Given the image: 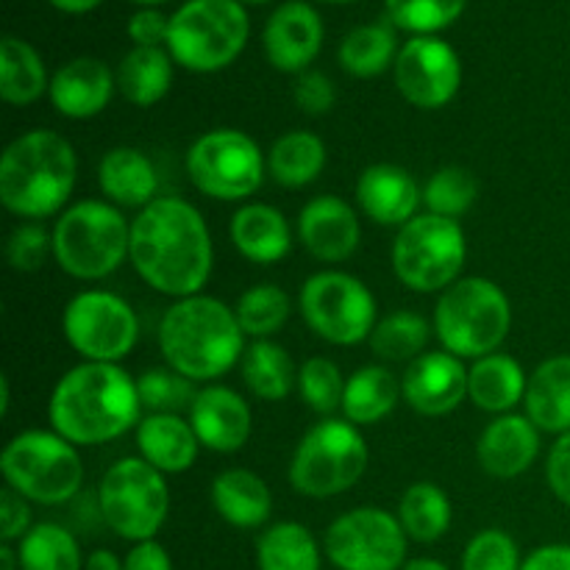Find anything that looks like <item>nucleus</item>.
<instances>
[{
  "label": "nucleus",
  "instance_id": "obj_1",
  "mask_svg": "<svg viewBox=\"0 0 570 570\" xmlns=\"http://www.w3.org/2000/svg\"><path fill=\"white\" fill-rule=\"evenodd\" d=\"M128 259L150 289L178 301L206 287L215 245L204 215L189 200L165 195L131 220Z\"/></svg>",
  "mask_w": 570,
  "mask_h": 570
},
{
  "label": "nucleus",
  "instance_id": "obj_2",
  "mask_svg": "<svg viewBox=\"0 0 570 570\" xmlns=\"http://www.w3.org/2000/svg\"><path fill=\"white\" fill-rule=\"evenodd\" d=\"M137 382L109 362H81L56 382L48 417L56 434L72 445H104L142 421Z\"/></svg>",
  "mask_w": 570,
  "mask_h": 570
},
{
  "label": "nucleus",
  "instance_id": "obj_3",
  "mask_svg": "<svg viewBox=\"0 0 570 570\" xmlns=\"http://www.w3.org/2000/svg\"><path fill=\"white\" fill-rule=\"evenodd\" d=\"M159 351L167 367L189 382H215L243 362L245 332L232 306L198 293L167 306L159 323Z\"/></svg>",
  "mask_w": 570,
  "mask_h": 570
},
{
  "label": "nucleus",
  "instance_id": "obj_4",
  "mask_svg": "<svg viewBox=\"0 0 570 570\" xmlns=\"http://www.w3.org/2000/svg\"><path fill=\"white\" fill-rule=\"evenodd\" d=\"M76 148L61 134L33 128L11 139L0 159V204L22 220L59 215L76 187Z\"/></svg>",
  "mask_w": 570,
  "mask_h": 570
},
{
  "label": "nucleus",
  "instance_id": "obj_5",
  "mask_svg": "<svg viewBox=\"0 0 570 570\" xmlns=\"http://www.w3.org/2000/svg\"><path fill=\"white\" fill-rule=\"evenodd\" d=\"M53 259L78 282H100L111 276L131 250V223L120 206L109 200H78L56 220Z\"/></svg>",
  "mask_w": 570,
  "mask_h": 570
},
{
  "label": "nucleus",
  "instance_id": "obj_6",
  "mask_svg": "<svg viewBox=\"0 0 570 570\" xmlns=\"http://www.w3.org/2000/svg\"><path fill=\"white\" fill-rule=\"evenodd\" d=\"M512 328V306L504 289L482 276L451 284L434 309V332L443 348L460 360L495 354Z\"/></svg>",
  "mask_w": 570,
  "mask_h": 570
},
{
  "label": "nucleus",
  "instance_id": "obj_7",
  "mask_svg": "<svg viewBox=\"0 0 570 570\" xmlns=\"http://www.w3.org/2000/svg\"><path fill=\"white\" fill-rule=\"evenodd\" d=\"M250 37V17L239 0H187L170 14L167 50L189 72L226 70Z\"/></svg>",
  "mask_w": 570,
  "mask_h": 570
},
{
  "label": "nucleus",
  "instance_id": "obj_8",
  "mask_svg": "<svg viewBox=\"0 0 570 570\" xmlns=\"http://www.w3.org/2000/svg\"><path fill=\"white\" fill-rule=\"evenodd\" d=\"M76 449L61 434L42 429L14 434L0 456L6 488L33 504H67L83 484V462Z\"/></svg>",
  "mask_w": 570,
  "mask_h": 570
},
{
  "label": "nucleus",
  "instance_id": "obj_9",
  "mask_svg": "<svg viewBox=\"0 0 570 570\" xmlns=\"http://www.w3.org/2000/svg\"><path fill=\"white\" fill-rule=\"evenodd\" d=\"M365 468L367 445L360 426L326 417L301 438L289 462V484L306 499H332L354 488Z\"/></svg>",
  "mask_w": 570,
  "mask_h": 570
},
{
  "label": "nucleus",
  "instance_id": "obj_10",
  "mask_svg": "<svg viewBox=\"0 0 570 570\" xmlns=\"http://www.w3.org/2000/svg\"><path fill=\"white\" fill-rule=\"evenodd\" d=\"M468 259L465 232L451 217H412L399 228L393 243V271L412 293H445L460 282Z\"/></svg>",
  "mask_w": 570,
  "mask_h": 570
},
{
  "label": "nucleus",
  "instance_id": "obj_11",
  "mask_svg": "<svg viewBox=\"0 0 570 570\" xmlns=\"http://www.w3.org/2000/svg\"><path fill=\"white\" fill-rule=\"evenodd\" d=\"M98 512L106 527L122 540H154L170 512L165 473L142 456L117 460L98 484Z\"/></svg>",
  "mask_w": 570,
  "mask_h": 570
},
{
  "label": "nucleus",
  "instance_id": "obj_12",
  "mask_svg": "<svg viewBox=\"0 0 570 570\" xmlns=\"http://www.w3.org/2000/svg\"><path fill=\"white\" fill-rule=\"evenodd\" d=\"M298 306L317 337L343 348L371 340L379 323V306L367 284L343 271H321L306 278Z\"/></svg>",
  "mask_w": 570,
  "mask_h": 570
},
{
  "label": "nucleus",
  "instance_id": "obj_13",
  "mask_svg": "<svg viewBox=\"0 0 570 570\" xmlns=\"http://www.w3.org/2000/svg\"><path fill=\"white\" fill-rule=\"evenodd\" d=\"M187 176L198 193L215 200H245L265 181V154L237 128H215L187 150Z\"/></svg>",
  "mask_w": 570,
  "mask_h": 570
},
{
  "label": "nucleus",
  "instance_id": "obj_14",
  "mask_svg": "<svg viewBox=\"0 0 570 570\" xmlns=\"http://www.w3.org/2000/svg\"><path fill=\"white\" fill-rule=\"evenodd\" d=\"M61 332L83 362L117 365L139 340V321L131 304L109 289H83L61 315Z\"/></svg>",
  "mask_w": 570,
  "mask_h": 570
},
{
  "label": "nucleus",
  "instance_id": "obj_15",
  "mask_svg": "<svg viewBox=\"0 0 570 570\" xmlns=\"http://www.w3.org/2000/svg\"><path fill=\"white\" fill-rule=\"evenodd\" d=\"M337 570H401L406 566V532L399 515L379 507H360L328 527L323 540Z\"/></svg>",
  "mask_w": 570,
  "mask_h": 570
},
{
  "label": "nucleus",
  "instance_id": "obj_16",
  "mask_svg": "<svg viewBox=\"0 0 570 570\" xmlns=\"http://www.w3.org/2000/svg\"><path fill=\"white\" fill-rule=\"evenodd\" d=\"M395 87L417 109H443L462 87V61L454 45L440 37H410L393 65Z\"/></svg>",
  "mask_w": 570,
  "mask_h": 570
},
{
  "label": "nucleus",
  "instance_id": "obj_17",
  "mask_svg": "<svg viewBox=\"0 0 570 570\" xmlns=\"http://www.w3.org/2000/svg\"><path fill=\"white\" fill-rule=\"evenodd\" d=\"M323 37H326L323 17L317 14L315 6L304 0H287L267 17L262 48L278 72L301 76L321 53Z\"/></svg>",
  "mask_w": 570,
  "mask_h": 570
},
{
  "label": "nucleus",
  "instance_id": "obj_18",
  "mask_svg": "<svg viewBox=\"0 0 570 570\" xmlns=\"http://www.w3.org/2000/svg\"><path fill=\"white\" fill-rule=\"evenodd\" d=\"M404 401L423 417L454 412L468 395V367L449 351H429L410 362L401 379Z\"/></svg>",
  "mask_w": 570,
  "mask_h": 570
},
{
  "label": "nucleus",
  "instance_id": "obj_19",
  "mask_svg": "<svg viewBox=\"0 0 570 570\" xmlns=\"http://www.w3.org/2000/svg\"><path fill=\"white\" fill-rule=\"evenodd\" d=\"M298 237L317 262L337 265L360 248L362 226L354 206L337 195H317L301 209Z\"/></svg>",
  "mask_w": 570,
  "mask_h": 570
},
{
  "label": "nucleus",
  "instance_id": "obj_20",
  "mask_svg": "<svg viewBox=\"0 0 570 570\" xmlns=\"http://www.w3.org/2000/svg\"><path fill=\"white\" fill-rule=\"evenodd\" d=\"M189 423L204 449L215 454H237L250 438V406L237 390L209 384L195 395Z\"/></svg>",
  "mask_w": 570,
  "mask_h": 570
},
{
  "label": "nucleus",
  "instance_id": "obj_21",
  "mask_svg": "<svg viewBox=\"0 0 570 570\" xmlns=\"http://www.w3.org/2000/svg\"><path fill=\"white\" fill-rule=\"evenodd\" d=\"M115 89L117 76L106 61L95 56H78L50 76L48 98L67 120H89L111 104Z\"/></svg>",
  "mask_w": 570,
  "mask_h": 570
},
{
  "label": "nucleus",
  "instance_id": "obj_22",
  "mask_svg": "<svg viewBox=\"0 0 570 570\" xmlns=\"http://www.w3.org/2000/svg\"><path fill=\"white\" fill-rule=\"evenodd\" d=\"M540 454V429L527 415H499L484 426L476 443L479 465L495 479H515L534 465Z\"/></svg>",
  "mask_w": 570,
  "mask_h": 570
},
{
  "label": "nucleus",
  "instance_id": "obj_23",
  "mask_svg": "<svg viewBox=\"0 0 570 570\" xmlns=\"http://www.w3.org/2000/svg\"><path fill=\"white\" fill-rule=\"evenodd\" d=\"M421 200L417 181L399 165H371L356 181V204L379 226H406Z\"/></svg>",
  "mask_w": 570,
  "mask_h": 570
},
{
  "label": "nucleus",
  "instance_id": "obj_24",
  "mask_svg": "<svg viewBox=\"0 0 570 570\" xmlns=\"http://www.w3.org/2000/svg\"><path fill=\"white\" fill-rule=\"evenodd\" d=\"M137 449L148 465L167 473H187L204 449L195 434L193 423L181 415H161L150 412L137 426Z\"/></svg>",
  "mask_w": 570,
  "mask_h": 570
},
{
  "label": "nucleus",
  "instance_id": "obj_25",
  "mask_svg": "<svg viewBox=\"0 0 570 570\" xmlns=\"http://www.w3.org/2000/svg\"><path fill=\"white\" fill-rule=\"evenodd\" d=\"M98 184L109 204L122 206V209H145L156 200L159 176H156L154 161L142 150L120 145L100 159Z\"/></svg>",
  "mask_w": 570,
  "mask_h": 570
},
{
  "label": "nucleus",
  "instance_id": "obj_26",
  "mask_svg": "<svg viewBox=\"0 0 570 570\" xmlns=\"http://www.w3.org/2000/svg\"><path fill=\"white\" fill-rule=\"evenodd\" d=\"M232 243L254 265H276L293 250L289 223L276 206L245 204L232 217Z\"/></svg>",
  "mask_w": 570,
  "mask_h": 570
},
{
  "label": "nucleus",
  "instance_id": "obj_27",
  "mask_svg": "<svg viewBox=\"0 0 570 570\" xmlns=\"http://www.w3.org/2000/svg\"><path fill=\"white\" fill-rule=\"evenodd\" d=\"M212 507L234 529H262L271 521L273 495L265 479L245 468H228L212 482Z\"/></svg>",
  "mask_w": 570,
  "mask_h": 570
},
{
  "label": "nucleus",
  "instance_id": "obj_28",
  "mask_svg": "<svg viewBox=\"0 0 570 570\" xmlns=\"http://www.w3.org/2000/svg\"><path fill=\"white\" fill-rule=\"evenodd\" d=\"M527 417L551 434L570 432V356L560 354L540 362L538 371L529 376L527 387Z\"/></svg>",
  "mask_w": 570,
  "mask_h": 570
},
{
  "label": "nucleus",
  "instance_id": "obj_29",
  "mask_svg": "<svg viewBox=\"0 0 570 570\" xmlns=\"http://www.w3.org/2000/svg\"><path fill=\"white\" fill-rule=\"evenodd\" d=\"M529 379L521 362L507 354H490L468 371V399L484 412L510 415L527 399Z\"/></svg>",
  "mask_w": 570,
  "mask_h": 570
},
{
  "label": "nucleus",
  "instance_id": "obj_30",
  "mask_svg": "<svg viewBox=\"0 0 570 570\" xmlns=\"http://www.w3.org/2000/svg\"><path fill=\"white\" fill-rule=\"evenodd\" d=\"M173 61L167 48H131L117 65V89L134 106H156L173 87Z\"/></svg>",
  "mask_w": 570,
  "mask_h": 570
},
{
  "label": "nucleus",
  "instance_id": "obj_31",
  "mask_svg": "<svg viewBox=\"0 0 570 570\" xmlns=\"http://www.w3.org/2000/svg\"><path fill=\"white\" fill-rule=\"evenodd\" d=\"M50 92V76L42 56L20 37L0 42V98L9 106H31Z\"/></svg>",
  "mask_w": 570,
  "mask_h": 570
},
{
  "label": "nucleus",
  "instance_id": "obj_32",
  "mask_svg": "<svg viewBox=\"0 0 570 570\" xmlns=\"http://www.w3.org/2000/svg\"><path fill=\"white\" fill-rule=\"evenodd\" d=\"M401 382L382 365H365L345 382L343 415L354 426H373L395 410L401 399Z\"/></svg>",
  "mask_w": 570,
  "mask_h": 570
},
{
  "label": "nucleus",
  "instance_id": "obj_33",
  "mask_svg": "<svg viewBox=\"0 0 570 570\" xmlns=\"http://www.w3.org/2000/svg\"><path fill=\"white\" fill-rule=\"evenodd\" d=\"M323 167H326V145L317 134L304 131V128L278 137L267 154L271 178L287 189H301L317 181Z\"/></svg>",
  "mask_w": 570,
  "mask_h": 570
},
{
  "label": "nucleus",
  "instance_id": "obj_34",
  "mask_svg": "<svg viewBox=\"0 0 570 570\" xmlns=\"http://www.w3.org/2000/svg\"><path fill=\"white\" fill-rule=\"evenodd\" d=\"M399 37L395 26L387 22H365L351 28L340 42V67L354 78H376L387 72L399 59Z\"/></svg>",
  "mask_w": 570,
  "mask_h": 570
},
{
  "label": "nucleus",
  "instance_id": "obj_35",
  "mask_svg": "<svg viewBox=\"0 0 570 570\" xmlns=\"http://www.w3.org/2000/svg\"><path fill=\"white\" fill-rule=\"evenodd\" d=\"M239 371H243V382L248 393L262 401H273V404L287 399L289 390L298 382V373H295L289 354L273 340L250 343L245 348L243 362H239Z\"/></svg>",
  "mask_w": 570,
  "mask_h": 570
},
{
  "label": "nucleus",
  "instance_id": "obj_36",
  "mask_svg": "<svg viewBox=\"0 0 570 570\" xmlns=\"http://www.w3.org/2000/svg\"><path fill=\"white\" fill-rule=\"evenodd\" d=\"M259 570H321V549L304 523L282 521L262 532L256 543Z\"/></svg>",
  "mask_w": 570,
  "mask_h": 570
},
{
  "label": "nucleus",
  "instance_id": "obj_37",
  "mask_svg": "<svg viewBox=\"0 0 570 570\" xmlns=\"http://www.w3.org/2000/svg\"><path fill=\"white\" fill-rule=\"evenodd\" d=\"M399 521L415 543H438L451 529V501L434 482H415L404 490Z\"/></svg>",
  "mask_w": 570,
  "mask_h": 570
},
{
  "label": "nucleus",
  "instance_id": "obj_38",
  "mask_svg": "<svg viewBox=\"0 0 570 570\" xmlns=\"http://www.w3.org/2000/svg\"><path fill=\"white\" fill-rule=\"evenodd\" d=\"M20 570H83L78 540L59 523H33L17 546Z\"/></svg>",
  "mask_w": 570,
  "mask_h": 570
},
{
  "label": "nucleus",
  "instance_id": "obj_39",
  "mask_svg": "<svg viewBox=\"0 0 570 570\" xmlns=\"http://www.w3.org/2000/svg\"><path fill=\"white\" fill-rule=\"evenodd\" d=\"M429 321L417 312L399 309L384 315L371 334V348L379 360L415 362L432 337Z\"/></svg>",
  "mask_w": 570,
  "mask_h": 570
},
{
  "label": "nucleus",
  "instance_id": "obj_40",
  "mask_svg": "<svg viewBox=\"0 0 570 570\" xmlns=\"http://www.w3.org/2000/svg\"><path fill=\"white\" fill-rule=\"evenodd\" d=\"M234 312H237L239 328L245 332V337L271 340L273 334L287 326L293 301L278 284H254V287L239 295Z\"/></svg>",
  "mask_w": 570,
  "mask_h": 570
},
{
  "label": "nucleus",
  "instance_id": "obj_41",
  "mask_svg": "<svg viewBox=\"0 0 570 570\" xmlns=\"http://www.w3.org/2000/svg\"><path fill=\"white\" fill-rule=\"evenodd\" d=\"M471 0H384L390 26L412 37H438L454 26Z\"/></svg>",
  "mask_w": 570,
  "mask_h": 570
},
{
  "label": "nucleus",
  "instance_id": "obj_42",
  "mask_svg": "<svg viewBox=\"0 0 570 570\" xmlns=\"http://www.w3.org/2000/svg\"><path fill=\"white\" fill-rule=\"evenodd\" d=\"M476 198L479 184L465 167H443L423 187V204L429 206V212L440 217H451V220L465 215L476 204Z\"/></svg>",
  "mask_w": 570,
  "mask_h": 570
},
{
  "label": "nucleus",
  "instance_id": "obj_43",
  "mask_svg": "<svg viewBox=\"0 0 570 570\" xmlns=\"http://www.w3.org/2000/svg\"><path fill=\"white\" fill-rule=\"evenodd\" d=\"M298 393L312 412L332 415V412L343 410L345 379L332 360L312 356L298 371Z\"/></svg>",
  "mask_w": 570,
  "mask_h": 570
},
{
  "label": "nucleus",
  "instance_id": "obj_44",
  "mask_svg": "<svg viewBox=\"0 0 570 570\" xmlns=\"http://www.w3.org/2000/svg\"><path fill=\"white\" fill-rule=\"evenodd\" d=\"M142 406L161 415H181L195 401V387L187 376L176 373L173 367H150L137 379Z\"/></svg>",
  "mask_w": 570,
  "mask_h": 570
},
{
  "label": "nucleus",
  "instance_id": "obj_45",
  "mask_svg": "<svg viewBox=\"0 0 570 570\" xmlns=\"http://www.w3.org/2000/svg\"><path fill=\"white\" fill-rule=\"evenodd\" d=\"M521 554L515 540L501 529H484L462 554V570H521Z\"/></svg>",
  "mask_w": 570,
  "mask_h": 570
},
{
  "label": "nucleus",
  "instance_id": "obj_46",
  "mask_svg": "<svg viewBox=\"0 0 570 570\" xmlns=\"http://www.w3.org/2000/svg\"><path fill=\"white\" fill-rule=\"evenodd\" d=\"M53 254V237L39 223H20L6 239V259L17 273H37Z\"/></svg>",
  "mask_w": 570,
  "mask_h": 570
},
{
  "label": "nucleus",
  "instance_id": "obj_47",
  "mask_svg": "<svg viewBox=\"0 0 570 570\" xmlns=\"http://www.w3.org/2000/svg\"><path fill=\"white\" fill-rule=\"evenodd\" d=\"M293 98L304 115L317 117V115H326V111L332 109L334 100H337V89H334L332 78H328L326 72L306 70L301 72L298 81H295Z\"/></svg>",
  "mask_w": 570,
  "mask_h": 570
},
{
  "label": "nucleus",
  "instance_id": "obj_48",
  "mask_svg": "<svg viewBox=\"0 0 570 570\" xmlns=\"http://www.w3.org/2000/svg\"><path fill=\"white\" fill-rule=\"evenodd\" d=\"M126 33L134 48H167L170 17L159 9H139L128 17Z\"/></svg>",
  "mask_w": 570,
  "mask_h": 570
},
{
  "label": "nucleus",
  "instance_id": "obj_49",
  "mask_svg": "<svg viewBox=\"0 0 570 570\" xmlns=\"http://www.w3.org/2000/svg\"><path fill=\"white\" fill-rule=\"evenodd\" d=\"M28 532H31V507L20 493L3 488V493H0V538H3V543H14V540L26 538Z\"/></svg>",
  "mask_w": 570,
  "mask_h": 570
},
{
  "label": "nucleus",
  "instance_id": "obj_50",
  "mask_svg": "<svg viewBox=\"0 0 570 570\" xmlns=\"http://www.w3.org/2000/svg\"><path fill=\"white\" fill-rule=\"evenodd\" d=\"M546 479H549V488L557 495V501L570 510V432L560 434V440L551 445Z\"/></svg>",
  "mask_w": 570,
  "mask_h": 570
},
{
  "label": "nucleus",
  "instance_id": "obj_51",
  "mask_svg": "<svg viewBox=\"0 0 570 570\" xmlns=\"http://www.w3.org/2000/svg\"><path fill=\"white\" fill-rule=\"evenodd\" d=\"M122 570H173V560L165 546L156 543V540H142L128 551L126 560H122Z\"/></svg>",
  "mask_w": 570,
  "mask_h": 570
},
{
  "label": "nucleus",
  "instance_id": "obj_52",
  "mask_svg": "<svg viewBox=\"0 0 570 570\" xmlns=\"http://www.w3.org/2000/svg\"><path fill=\"white\" fill-rule=\"evenodd\" d=\"M521 570H570V543L540 546L523 560Z\"/></svg>",
  "mask_w": 570,
  "mask_h": 570
},
{
  "label": "nucleus",
  "instance_id": "obj_53",
  "mask_svg": "<svg viewBox=\"0 0 570 570\" xmlns=\"http://www.w3.org/2000/svg\"><path fill=\"white\" fill-rule=\"evenodd\" d=\"M83 570H122V560H117L115 551L98 549L87 557Z\"/></svg>",
  "mask_w": 570,
  "mask_h": 570
},
{
  "label": "nucleus",
  "instance_id": "obj_54",
  "mask_svg": "<svg viewBox=\"0 0 570 570\" xmlns=\"http://www.w3.org/2000/svg\"><path fill=\"white\" fill-rule=\"evenodd\" d=\"M56 11L61 14H89V11L98 9L104 0H48Z\"/></svg>",
  "mask_w": 570,
  "mask_h": 570
},
{
  "label": "nucleus",
  "instance_id": "obj_55",
  "mask_svg": "<svg viewBox=\"0 0 570 570\" xmlns=\"http://www.w3.org/2000/svg\"><path fill=\"white\" fill-rule=\"evenodd\" d=\"M20 568V554L11 549V543L0 546V570H17Z\"/></svg>",
  "mask_w": 570,
  "mask_h": 570
},
{
  "label": "nucleus",
  "instance_id": "obj_56",
  "mask_svg": "<svg viewBox=\"0 0 570 570\" xmlns=\"http://www.w3.org/2000/svg\"><path fill=\"white\" fill-rule=\"evenodd\" d=\"M401 570H449L440 560H432V557H417V560H410Z\"/></svg>",
  "mask_w": 570,
  "mask_h": 570
},
{
  "label": "nucleus",
  "instance_id": "obj_57",
  "mask_svg": "<svg viewBox=\"0 0 570 570\" xmlns=\"http://www.w3.org/2000/svg\"><path fill=\"white\" fill-rule=\"evenodd\" d=\"M9 404H11V384L9 376H0V415H9Z\"/></svg>",
  "mask_w": 570,
  "mask_h": 570
},
{
  "label": "nucleus",
  "instance_id": "obj_58",
  "mask_svg": "<svg viewBox=\"0 0 570 570\" xmlns=\"http://www.w3.org/2000/svg\"><path fill=\"white\" fill-rule=\"evenodd\" d=\"M131 3L142 6V9H159L161 3H170V0H131Z\"/></svg>",
  "mask_w": 570,
  "mask_h": 570
},
{
  "label": "nucleus",
  "instance_id": "obj_59",
  "mask_svg": "<svg viewBox=\"0 0 570 570\" xmlns=\"http://www.w3.org/2000/svg\"><path fill=\"white\" fill-rule=\"evenodd\" d=\"M321 3H332V6H348V3H356V0H321Z\"/></svg>",
  "mask_w": 570,
  "mask_h": 570
},
{
  "label": "nucleus",
  "instance_id": "obj_60",
  "mask_svg": "<svg viewBox=\"0 0 570 570\" xmlns=\"http://www.w3.org/2000/svg\"><path fill=\"white\" fill-rule=\"evenodd\" d=\"M243 6H262V3H271V0H239Z\"/></svg>",
  "mask_w": 570,
  "mask_h": 570
}]
</instances>
